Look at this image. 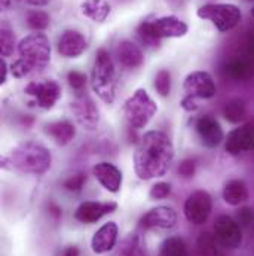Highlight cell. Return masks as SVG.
Here are the masks:
<instances>
[{"instance_id":"13","label":"cell","mask_w":254,"mask_h":256,"mask_svg":"<svg viewBox=\"0 0 254 256\" xmlns=\"http://www.w3.org/2000/svg\"><path fill=\"white\" fill-rule=\"evenodd\" d=\"M185 91L196 98H213L217 94V86L207 72H193L185 79Z\"/></svg>"},{"instance_id":"45","label":"cell","mask_w":254,"mask_h":256,"mask_svg":"<svg viewBox=\"0 0 254 256\" xmlns=\"http://www.w3.org/2000/svg\"><path fill=\"white\" fill-rule=\"evenodd\" d=\"M250 51L254 54V38H253V40L250 42Z\"/></svg>"},{"instance_id":"35","label":"cell","mask_w":254,"mask_h":256,"mask_svg":"<svg viewBox=\"0 0 254 256\" xmlns=\"http://www.w3.org/2000/svg\"><path fill=\"white\" fill-rule=\"evenodd\" d=\"M85 184H86V174L85 173H77V174L68 178L64 182L63 186L68 192H80Z\"/></svg>"},{"instance_id":"12","label":"cell","mask_w":254,"mask_h":256,"mask_svg":"<svg viewBox=\"0 0 254 256\" xmlns=\"http://www.w3.org/2000/svg\"><path fill=\"white\" fill-rule=\"evenodd\" d=\"M118 208V204L115 201H85L82 202L76 212H74V219L80 224H95L101 218H104L109 213H113Z\"/></svg>"},{"instance_id":"28","label":"cell","mask_w":254,"mask_h":256,"mask_svg":"<svg viewBox=\"0 0 254 256\" xmlns=\"http://www.w3.org/2000/svg\"><path fill=\"white\" fill-rule=\"evenodd\" d=\"M49 15L43 10H28L27 26L34 32H43L49 26Z\"/></svg>"},{"instance_id":"16","label":"cell","mask_w":254,"mask_h":256,"mask_svg":"<svg viewBox=\"0 0 254 256\" xmlns=\"http://www.w3.org/2000/svg\"><path fill=\"white\" fill-rule=\"evenodd\" d=\"M150 27L156 38H183L188 33V24L174 15H167L150 21Z\"/></svg>"},{"instance_id":"34","label":"cell","mask_w":254,"mask_h":256,"mask_svg":"<svg viewBox=\"0 0 254 256\" xmlns=\"http://www.w3.org/2000/svg\"><path fill=\"white\" fill-rule=\"evenodd\" d=\"M237 222L241 228L250 230L254 226V208L253 207H241L237 213Z\"/></svg>"},{"instance_id":"7","label":"cell","mask_w":254,"mask_h":256,"mask_svg":"<svg viewBox=\"0 0 254 256\" xmlns=\"http://www.w3.org/2000/svg\"><path fill=\"white\" fill-rule=\"evenodd\" d=\"M24 92L33 97V103L42 109H52L61 97V86L57 80L48 79L43 82H30Z\"/></svg>"},{"instance_id":"2","label":"cell","mask_w":254,"mask_h":256,"mask_svg":"<svg viewBox=\"0 0 254 256\" xmlns=\"http://www.w3.org/2000/svg\"><path fill=\"white\" fill-rule=\"evenodd\" d=\"M12 166L24 173L30 174H42L49 170L52 156L51 152L34 142H24L13 148L10 154Z\"/></svg>"},{"instance_id":"47","label":"cell","mask_w":254,"mask_h":256,"mask_svg":"<svg viewBox=\"0 0 254 256\" xmlns=\"http://www.w3.org/2000/svg\"><path fill=\"white\" fill-rule=\"evenodd\" d=\"M253 16H254V8H253Z\"/></svg>"},{"instance_id":"15","label":"cell","mask_w":254,"mask_h":256,"mask_svg":"<svg viewBox=\"0 0 254 256\" xmlns=\"http://www.w3.org/2000/svg\"><path fill=\"white\" fill-rule=\"evenodd\" d=\"M226 152L231 155H240L246 150L254 149V127L243 126L232 130L226 137Z\"/></svg>"},{"instance_id":"3","label":"cell","mask_w":254,"mask_h":256,"mask_svg":"<svg viewBox=\"0 0 254 256\" xmlns=\"http://www.w3.org/2000/svg\"><path fill=\"white\" fill-rule=\"evenodd\" d=\"M91 84L94 92L107 104H112L116 97V72L110 54L106 50H98L92 67Z\"/></svg>"},{"instance_id":"23","label":"cell","mask_w":254,"mask_h":256,"mask_svg":"<svg viewBox=\"0 0 254 256\" xmlns=\"http://www.w3.org/2000/svg\"><path fill=\"white\" fill-rule=\"evenodd\" d=\"M80 10L94 22H103L110 14V4L106 0H85L80 4Z\"/></svg>"},{"instance_id":"24","label":"cell","mask_w":254,"mask_h":256,"mask_svg":"<svg viewBox=\"0 0 254 256\" xmlns=\"http://www.w3.org/2000/svg\"><path fill=\"white\" fill-rule=\"evenodd\" d=\"M223 116L226 121H229L231 124H240L246 120L247 116V109L243 100L240 98H234L231 102H228L223 108Z\"/></svg>"},{"instance_id":"26","label":"cell","mask_w":254,"mask_h":256,"mask_svg":"<svg viewBox=\"0 0 254 256\" xmlns=\"http://www.w3.org/2000/svg\"><path fill=\"white\" fill-rule=\"evenodd\" d=\"M226 73L235 80H246L252 74V66L243 58H234L226 64Z\"/></svg>"},{"instance_id":"27","label":"cell","mask_w":254,"mask_h":256,"mask_svg":"<svg viewBox=\"0 0 254 256\" xmlns=\"http://www.w3.org/2000/svg\"><path fill=\"white\" fill-rule=\"evenodd\" d=\"M15 34L13 32L6 26L3 24L1 26V30H0V52H1V57H9L13 54L15 51Z\"/></svg>"},{"instance_id":"19","label":"cell","mask_w":254,"mask_h":256,"mask_svg":"<svg viewBox=\"0 0 254 256\" xmlns=\"http://www.w3.org/2000/svg\"><path fill=\"white\" fill-rule=\"evenodd\" d=\"M118 232H119V230H118V225L115 222H107L103 226H100L91 240L92 252L97 255H103V254L110 252L116 246Z\"/></svg>"},{"instance_id":"1","label":"cell","mask_w":254,"mask_h":256,"mask_svg":"<svg viewBox=\"0 0 254 256\" xmlns=\"http://www.w3.org/2000/svg\"><path fill=\"white\" fill-rule=\"evenodd\" d=\"M174 160V148L170 137L162 131H147L134 154V170L141 180L162 178Z\"/></svg>"},{"instance_id":"36","label":"cell","mask_w":254,"mask_h":256,"mask_svg":"<svg viewBox=\"0 0 254 256\" xmlns=\"http://www.w3.org/2000/svg\"><path fill=\"white\" fill-rule=\"evenodd\" d=\"M170 194H171V185H170L168 182H158V184H155V185L150 188L149 196H150V200L158 201V200L167 198Z\"/></svg>"},{"instance_id":"43","label":"cell","mask_w":254,"mask_h":256,"mask_svg":"<svg viewBox=\"0 0 254 256\" xmlns=\"http://www.w3.org/2000/svg\"><path fill=\"white\" fill-rule=\"evenodd\" d=\"M51 0H27V3L28 4H31V6H45V4H48Z\"/></svg>"},{"instance_id":"6","label":"cell","mask_w":254,"mask_h":256,"mask_svg":"<svg viewBox=\"0 0 254 256\" xmlns=\"http://www.w3.org/2000/svg\"><path fill=\"white\" fill-rule=\"evenodd\" d=\"M198 16L211 21L222 33L234 30L243 20V12L232 3H208L198 9Z\"/></svg>"},{"instance_id":"17","label":"cell","mask_w":254,"mask_h":256,"mask_svg":"<svg viewBox=\"0 0 254 256\" xmlns=\"http://www.w3.org/2000/svg\"><path fill=\"white\" fill-rule=\"evenodd\" d=\"M88 48L85 36L77 30H65L58 39L57 50L65 58H77Z\"/></svg>"},{"instance_id":"5","label":"cell","mask_w":254,"mask_h":256,"mask_svg":"<svg viewBox=\"0 0 254 256\" xmlns=\"http://www.w3.org/2000/svg\"><path fill=\"white\" fill-rule=\"evenodd\" d=\"M18 52L22 60L33 67V70H42L51 62V44L45 33L36 32L18 44Z\"/></svg>"},{"instance_id":"14","label":"cell","mask_w":254,"mask_h":256,"mask_svg":"<svg viewBox=\"0 0 254 256\" xmlns=\"http://www.w3.org/2000/svg\"><path fill=\"white\" fill-rule=\"evenodd\" d=\"M195 130L202 144L207 148H217L225 138V132L220 127L219 121L208 115H204L195 121Z\"/></svg>"},{"instance_id":"42","label":"cell","mask_w":254,"mask_h":256,"mask_svg":"<svg viewBox=\"0 0 254 256\" xmlns=\"http://www.w3.org/2000/svg\"><path fill=\"white\" fill-rule=\"evenodd\" d=\"M63 256H79V249L76 246H70L64 250Z\"/></svg>"},{"instance_id":"30","label":"cell","mask_w":254,"mask_h":256,"mask_svg":"<svg viewBox=\"0 0 254 256\" xmlns=\"http://www.w3.org/2000/svg\"><path fill=\"white\" fill-rule=\"evenodd\" d=\"M155 88L159 96L168 97L171 91V73L165 68L159 70L155 76Z\"/></svg>"},{"instance_id":"10","label":"cell","mask_w":254,"mask_h":256,"mask_svg":"<svg viewBox=\"0 0 254 256\" xmlns=\"http://www.w3.org/2000/svg\"><path fill=\"white\" fill-rule=\"evenodd\" d=\"M71 112L77 121V124L85 130H95L100 122V112L95 106V103L83 92L76 94L74 100L70 104Z\"/></svg>"},{"instance_id":"33","label":"cell","mask_w":254,"mask_h":256,"mask_svg":"<svg viewBox=\"0 0 254 256\" xmlns=\"http://www.w3.org/2000/svg\"><path fill=\"white\" fill-rule=\"evenodd\" d=\"M124 255L125 256H143V246L137 236H129L124 242Z\"/></svg>"},{"instance_id":"41","label":"cell","mask_w":254,"mask_h":256,"mask_svg":"<svg viewBox=\"0 0 254 256\" xmlns=\"http://www.w3.org/2000/svg\"><path fill=\"white\" fill-rule=\"evenodd\" d=\"M0 167H1L3 170H10V168H13L10 158H9V156H3V158L0 160Z\"/></svg>"},{"instance_id":"31","label":"cell","mask_w":254,"mask_h":256,"mask_svg":"<svg viewBox=\"0 0 254 256\" xmlns=\"http://www.w3.org/2000/svg\"><path fill=\"white\" fill-rule=\"evenodd\" d=\"M216 237L210 236L208 232L201 234V237L198 238V252L201 256H214L216 254V246H214Z\"/></svg>"},{"instance_id":"25","label":"cell","mask_w":254,"mask_h":256,"mask_svg":"<svg viewBox=\"0 0 254 256\" xmlns=\"http://www.w3.org/2000/svg\"><path fill=\"white\" fill-rule=\"evenodd\" d=\"M159 256H189V252L183 238L170 237L162 243Z\"/></svg>"},{"instance_id":"29","label":"cell","mask_w":254,"mask_h":256,"mask_svg":"<svg viewBox=\"0 0 254 256\" xmlns=\"http://www.w3.org/2000/svg\"><path fill=\"white\" fill-rule=\"evenodd\" d=\"M137 36L140 39V42L144 45V46H149V48H156L159 45V38L155 36L152 27H150V21H144L138 26L137 28Z\"/></svg>"},{"instance_id":"39","label":"cell","mask_w":254,"mask_h":256,"mask_svg":"<svg viewBox=\"0 0 254 256\" xmlns=\"http://www.w3.org/2000/svg\"><path fill=\"white\" fill-rule=\"evenodd\" d=\"M180 106H182L186 112H195V110L199 108V106H198V98H196V97H192V96H186V97L182 100Z\"/></svg>"},{"instance_id":"11","label":"cell","mask_w":254,"mask_h":256,"mask_svg":"<svg viewBox=\"0 0 254 256\" xmlns=\"http://www.w3.org/2000/svg\"><path fill=\"white\" fill-rule=\"evenodd\" d=\"M177 224V213L173 207L158 206L150 208L140 219V226L143 230H171Z\"/></svg>"},{"instance_id":"20","label":"cell","mask_w":254,"mask_h":256,"mask_svg":"<svg viewBox=\"0 0 254 256\" xmlns=\"http://www.w3.org/2000/svg\"><path fill=\"white\" fill-rule=\"evenodd\" d=\"M118 60L127 68H137L144 63V56L141 50L131 40H122L116 50Z\"/></svg>"},{"instance_id":"44","label":"cell","mask_w":254,"mask_h":256,"mask_svg":"<svg viewBox=\"0 0 254 256\" xmlns=\"http://www.w3.org/2000/svg\"><path fill=\"white\" fill-rule=\"evenodd\" d=\"M15 2H18V0H1V6H3V9H9Z\"/></svg>"},{"instance_id":"46","label":"cell","mask_w":254,"mask_h":256,"mask_svg":"<svg viewBox=\"0 0 254 256\" xmlns=\"http://www.w3.org/2000/svg\"><path fill=\"white\" fill-rule=\"evenodd\" d=\"M247 2H254V0H247Z\"/></svg>"},{"instance_id":"18","label":"cell","mask_w":254,"mask_h":256,"mask_svg":"<svg viewBox=\"0 0 254 256\" xmlns=\"http://www.w3.org/2000/svg\"><path fill=\"white\" fill-rule=\"evenodd\" d=\"M92 174L100 182V185L112 194L121 191L122 186V172L110 162H98L92 168Z\"/></svg>"},{"instance_id":"32","label":"cell","mask_w":254,"mask_h":256,"mask_svg":"<svg viewBox=\"0 0 254 256\" xmlns=\"http://www.w3.org/2000/svg\"><path fill=\"white\" fill-rule=\"evenodd\" d=\"M67 80H68V85L71 86V90L76 91V94L83 92V90L86 88V76L82 72L71 70L67 74Z\"/></svg>"},{"instance_id":"4","label":"cell","mask_w":254,"mask_h":256,"mask_svg":"<svg viewBox=\"0 0 254 256\" xmlns=\"http://www.w3.org/2000/svg\"><path fill=\"white\" fill-rule=\"evenodd\" d=\"M156 112L158 106L146 90H137L125 102L124 106L125 120L129 127L134 130H141L146 127Z\"/></svg>"},{"instance_id":"38","label":"cell","mask_w":254,"mask_h":256,"mask_svg":"<svg viewBox=\"0 0 254 256\" xmlns=\"http://www.w3.org/2000/svg\"><path fill=\"white\" fill-rule=\"evenodd\" d=\"M195 170H196V164L193 160H183L179 166V174L186 179L195 174Z\"/></svg>"},{"instance_id":"9","label":"cell","mask_w":254,"mask_h":256,"mask_svg":"<svg viewBox=\"0 0 254 256\" xmlns=\"http://www.w3.org/2000/svg\"><path fill=\"white\" fill-rule=\"evenodd\" d=\"M213 210V200L207 191H195L185 202V216L192 225H204Z\"/></svg>"},{"instance_id":"37","label":"cell","mask_w":254,"mask_h":256,"mask_svg":"<svg viewBox=\"0 0 254 256\" xmlns=\"http://www.w3.org/2000/svg\"><path fill=\"white\" fill-rule=\"evenodd\" d=\"M31 72H33V67L27 63L25 60H22V58H19V60H16L15 63L10 64V73H12V76L16 78V79L25 78V76L30 74Z\"/></svg>"},{"instance_id":"21","label":"cell","mask_w":254,"mask_h":256,"mask_svg":"<svg viewBox=\"0 0 254 256\" xmlns=\"http://www.w3.org/2000/svg\"><path fill=\"white\" fill-rule=\"evenodd\" d=\"M249 188L244 180L232 179L223 188V201L229 206H240L249 200Z\"/></svg>"},{"instance_id":"22","label":"cell","mask_w":254,"mask_h":256,"mask_svg":"<svg viewBox=\"0 0 254 256\" xmlns=\"http://www.w3.org/2000/svg\"><path fill=\"white\" fill-rule=\"evenodd\" d=\"M45 131L60 146L68 144L74 138V136H76V128H74V126L70 121H57V122H52V124L46 126Z\"/></svg>"},{"instance_id":"40","label":"cell","mask_w":254,"mask_h":256,"mask_svg":"<svg viewBox=\"0 0 254 256\" xmlns=\"http://www.w3.org/2000/svg\"><path fill=\"white\" fill-rule=\"evenodd\" d=\"M7 79V66L4 60H0V85H3Z\"/></svg>"},{"instance_id":"8","label":"cell","mask_w":254,"mask_h":256,"mask_svg":"<svg viewBox=\"0 0 254 256\" xmlns=\"http://www.w3.org/2000/svg\"><path fill=\"white\" fill-rule=\"evenodd\" d=\"M214 237L225 249H238L243 244V228L237 219L222 214L214 222Z\"/></svg>"}]
</instances>
